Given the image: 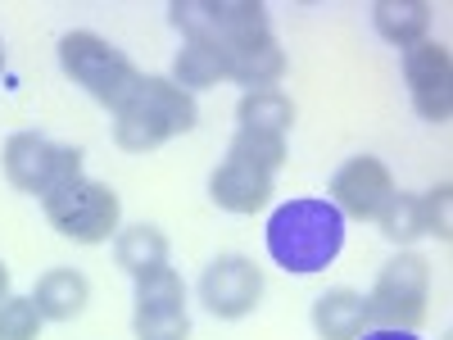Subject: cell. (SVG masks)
<instances>
[{
  "label": "cell",
  "instance_id": "21",
  "mask_svg": "<svg viewBox=\"0 0 453 340\" xmlns=\"http://www.w3.org/2000/svg\"><path fill=\"white\" fill-rule=\"evenodd\" d=\"M136 309H186V286L173 268L136 277Z\"/></svg>",
  "mask_w": 453,
  "mask_h": 340
},
{
  "label": "cell",
  "instance_id": "20",
  "mask_svg": "<svg viewBox=\"0 0 453 340\" xmlns=\"http://www.w3.org/2000/svg\"><path fill=\"white\" fill-rule=\"evenodd\" d=\"M226 159H241L250 168H263V173H277L286 164V136H268V132H236L232 136V150Z\"/></svg>",
  "mask_w": 453,
  "mask_h": 340
},
{
  "label": "cell",
  "instance_id": "11",
  "mask_svg": "<svg viewBox=\"0 0 453 340\" xmlns=\"http://www.w3.org/2000/svg\"><path fill=\"white\" fill-rule=\"evenodd\" d=\"M222 59H226V78H236V82L250 87V91H268L281 73H286V55H281V46H277L273 27H263V32H254V36H241V42H232V46L222 50Z\"/></svg>",
  "mask_w": 453,
  "mask_h": 340
},
{
  "label": "cell",
  "instance_id": "8",
  "mask_svg": "<svg viewBox=\"0 0 453 340\" xmlns=\"http://www.w3.org/2000/svg\"><path fill=\"white\" fill-rule=\"evenodd\" d=\"M403 78L412 91V109L426 123H449L453 113V55L440 42H418L403 50Z\"/></svg>",
  "mask_w": 453,
  "mask_h": 340
},
{
  "label": "cell",
  "instance_id": "27",
  "mask_svg": "<svg viewBox=\"0 0 453 340\" xmlns=\"http://www.w3.org/2000/svg\"><path fill=\"white\" fill-rule=\"evenodd\" d=\"M0 68H5V50H0Z\"/></svg>",
  "mask_w": 453,
  "mask_h": 340
},
{
  "label": "cell",
  "instance_id": "3",
  "mask_svg": "<svg viewBox=\"0 0 453 340\" xmlns=\"http://www.w3.org/2000/svg\"><path fill=\"white\" fill-rule=\"evenodd\" d=\"M59 64H64V73L91 100H100L109 109H119L136 91V82H141L136 64L123 50H113L104 36H96V32H68L59 42Z\"/></svg>",
  "mask_w": 453,
  "mask_h": 340
},
{
  "label": "cell",
  "instance_id": "7",
  "mask_svg": "<svg viewBox=\"0 0 453 340\" xmlns=\"http://www.w3.org/2000/svg\"><path fill=\"white\" fill-rule=\"evenodd\" d=\"M168 14L186 32V42H209L218 50L268 27V10L258 0H177Z\"/></svg>",
  "mask_w": 453,
  "mask_h": 340
},
{
  "label": "cell",
  "instance_id": "12",
  "mask_svg": "<svg viewBox=\"0 0 453 340\" xmlns=\"http://www.w3.org/2000/svg\"><path fill=\"white\" fill-rule=\"evenodd\" d=\"M209 196L226 213H258L263 205L273 200V173L250 168L241 159H222L213 168V177H209Z\"/></svg>",
  "mask_w": 453,
  "mask_h": 340
},
{
  "label": "cell",
  "instance_id": "2",
  "mask_svg": "<svg viewBox=\"0 0 453 340\" xmlns=\"http://www.w3.org/2000/svg\"><path fill=\"white\" fill-rule=\"evenodd\" d=\"M113 141L132 155H145L181 132L196 128V100L191 91H181L173 78H141L136 91L113 109Z\"/></svg>",
  "mask_w": 453,
  "mask_h": 340
},
{
  "label": "cell",
  "instance_id": "22",
  "mask_svg": "<svg viewBox=\"0 0 453 340\" xmlns=\"http://www.w3.org/2000/svg\"><path fill=\"white\" fill-rule=\"evenodd\" d=\"M42 313H36L32 299L23 295H5L0 299V340H36L42 336Z\"/></svg>",
  "mask_w": 453,
  "mask_h": 340
},
{
  "label": "cell",
  "instance_id": "14",
  "mask_svg": "<svg viewBox=\"0 0 453 340\" xmlns=\"http://www.w3.org/2000/svg\"><path fill=\"white\" fill-rule=\"evenodd\" d=\"M313 331L322 340H358L367 331V299L358 290H326V295H318Z\"/></svg>",
  "mask_w": 453,
  "mask_h": 340
},
{
  "label": "cell",
  "instance_id": "1",
  "mask_svg": "<svg viewBox=\"0 0 453 340\" xmlns=\"http://www.w3.org/2000/svg\"><path fill=\"white\" fill-rule=\"evenodd\" d=\"M345 245V213L331 200H290L268 218V254L286 273H322Z\"/></svg>",
  "mask_w": 453,
  "mask_h": 340
},
{
  "label": "cell",
  "instance_id": "10",
  "mask_svg": "<svg viewBox=\"0 0 453 340\" xmlns=\"http://www.w3.org/2000/svg\"><path fill=\"white\" fill-rule=\"evenodd\" d=\"M390 196H395V177L381 159H372V155L349 159L331 177V205L340 213H349V218H376V209H381Z\"/></svg>",
  "mask_w": 453,
  "mask_h": 340
},
{
  "label": "cell",
  "instance_id": "18",
  "mask_svg": "<svg viewBox=\"0 0 453 340\" xmlns=\"http://www.w3.org/2000/svg\"><path fill=\"white\" fill-rule=\"evenodd\" d=\"M222 78H226V59L209 42H186L173 59V82L181 91H200V87H213Z\"/></svg>",
  "mask_w": 453,
  "mask_h": 340
},
{
  "label": "cell",
  "instance_id": "19",
  "mask_svg": "<svg viewBox=\"0 0 453 340\" xmlns=\"http://www.w3.org/2000/svg\"><path fill=\"white\" fill-rule=\"evenodd\" d=\"M376 222H381L386 241L395 245H412L426 236V222H422V196H408V191H395L381 209H376Z\"/></svg>",
  "mask_w": 453,
  "mask_h": 340
},
{
  "label": "cell",
  "instance_id": "4",
  "mask_svg": "<svg viewBox=\"0 0 453 340\" xmlns=\"http://www.w3.org/2000/svg\"><path fill=\"white\" fill-rule=\"evenodd\" d=\"M42 205H46V218H50L55 232L78 241V245L109 241L119 232V218H123L119 196H113L104 182H91V177H73V182L55 186Z\"/></svg>",
  "mask_w": 453,
  "mask_h": 340
},
{
  "label": "cell",
  "instance_id": "6",
  "mask_svg": "<svg viewBox=\"0 0 453 340\" xmlns=\"http://www.w3.org/2000/svg\"><path fill=\"white\" fill-rule=\"evenodd\" d=\"M5 177L27 196H50L55 186L82 177V150L55 145L42 132H19L5 141Z\"/></svg>",
  "mask_w": 453,
  "mask_h": 340
},
{
  "label": "cell",
  "instance_id": "24",
  "mask_svg": "<svg viewBox=\"0 0 453 340\" xmlns=\"http://www.w3.org/2000/svg\"><path fill=\"white\" fill-rule=\"evenodd\" d=\"M422 222H426V236H440V241L453 236V200H449V186H435L431 196H422Z\"/></svg>",
  "mask_w": 453,
  "mask_h": 340
},
{
  "label": "cell",
  "instance_id": "23",
  "mask_svg": "<svg viewBox=\"0 0 453 340\" xmlns=\"http://www.w3.org/2000/svg\"><path fill=\"white\" fill-rule=\"evenodd\" d=\"M132 327H136V340H186L191 336L186 309H136Z\"/></svg>",
  "mask_w": 453,
  "mask_h": 340
},
{
  "label": "cell",
  "instance_id": "15",
  "mask_svg": "<svg viewBox=\"0 0 453 340\" xmlns=\"http://www.w3.org/2000/svg\"><path fill=\"white\" fill-rule=\"evenodd\" d=\"M372 19H376V32H381L390 46L412 50L431 27V5L426 0H381V5L372 10Z\"/></svg>",
  "mask_w": 453,
  "mask_h": 340
},
{
  "label": "cell",
  "instance_id": "17",
  "mask_svg": "<svg viewBox=\"0 0 453 340\" xmlns=\"http://www.w3.org/2000/svg\"><path fill=\"white\" fill-rule=\"evenodd\" d=\"M241 132H268V136H286V128L295 123V104L290 96H281L277 87L268 91H250L236 109Z\"/></svg>",
  "mask_w": 453,
  "mask_h": 340
},
{
  "label": "cell",
  "instance_id": "26",
  "mask_svg": "<svg viewBox=\"0 0 453 340\" xmlns=\"http://www.w3.org/2000/svg\"><path fill=\"white\" fill-rule=\"evenodd\" d=\"M10 295V273H5V263H0V299Z\"/></svg>",
  "mask_w": 453,
  "mask_h": 340
},
{
  "label": "cell",
  "instance_id": "5",
  "mask_svg": "<svg viewBox=\"0 0 453 340\" xmlns=\"http://www.w3.org/2000/svg\"><path fill=\"white\" fill-rule=\"evenodd\" d=\"M426 299H431V263L422 254H399L381 268L367 295V322L412 331L426 318Z\"/></svg>",
  "mask_w": 453,
  "mask_h": 340
},
{
  "label": "cell",
  "instance_id": "25",
  "mask_svg": "<svg viewBox=\"0 0 453 340\" xmlns=\"http://www.w3.org/2000/svg\"><path fill=\"white\" fill-rule=\"evenodd\" d=\"M358 340H418L412 331H395V327H376V331H363Z\"/></svg>",
  "mask_w": 453,
  "mask_h": 340
},
{
  "label": "cell",
  "instance_id": "9",
  "mask_svg": "<svg viewBox=\"0 0 453 340\" xmlns=\"http://www.w3.org/2000/svg\"><path fill=\"white\" fill-rule=\"evenodd\" d=\"M200 299H204V309L213 318H226V322H236L245 313L258 309V299H263V273L254 268L250 259L241 254H222L213 259L204 277H200Z\"/></svg>",
  "mask_w": 453,
  "mask_h": 340
},
{
  "label": "cell",
  "instance_id": "16",
  "mask_svg": "<svg viewBox=\"0 0 453 340\" xmlns=\"http://www.w3.org/2000/svg\"><path fill=\"white\" fill-rule=\"evenodd\" d=\"M113 259H119V268L132 273V277H145V273H159L168 268V236L159 232V227H127V232H119V241H113Z\"/></svg>",
  "mask_w": 453,
  "mask_h": 340
},
{
  "label": "cell",
  "instance_id": "13",
  "mask_svg": "<svg viewBox=\"0 0 453 340\" xmlns=\"http://www.w3.org/2000/svg\"><path fill=\"white\" fill-rule=\"evenodd\" d=\"M87 299H91V286H87V277L78 268H50L32 290L36 313L50 318V322H73L87 309Z\"/></svg>",
  "mask_w": 453,
  "mask_h": 340
}]
</instances>
